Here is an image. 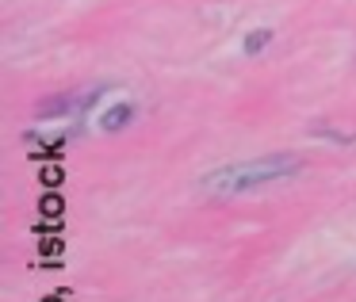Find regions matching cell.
Wrapping results in <instances>:
<instances>
[{
    "label": "cell",
    "mask_w": 356,
    "mask_h": 302,
    "mask_svg": "<svg viewBox=\"0 0 356 302\" xmlns=\"http://www.w3.org/2000/svg\"><path fill=\"white\" fill-rule=\"evenodd\" d=\"M302 172V161L291 153H268V157H253V161H238L215 169L203 176V192L207 195H245L257 187L280 184V180H291Z\"/></svg>",
    "instance_id": "1"
},
{
    "label": "cell",
    "mask_w": 356,
    "mask_h": 302,
    "mask_svg": "<svg viewBox=\"0 0 356 302\" xmlns=\"http://www.w3.org/2000/svg\"><path fill=\"white\" fill-rule=\"evenodd\" d=\"M100 96H104V88H96V92H88V96H58V100H47V103H42L39 115H42V119H50V115H73V111L92 108Z\"/></svg>",
    "instance_id": "2"
},
{
    "label": "cell",
    "mask_w": 356,
    "mask_h": 302,
    "mask_svg": "<svg viewBox=\"0 0 356 302\" xmlns=\"http://www.w3.org/2000/svg\"><path fill=\"white\" fill-rule=\"evenodd\" d=\"M131 119H134V108H131V103H115V108H111L108 115L100 119V126H104V131H123Z\"/></svg>",
    "instance_id": "3"
},
{
    "label": "cell",
    "mask_w": 356,
    "mask_h": 302,
    "mask_svg": "<svg viewBox=\"0 0 356 302\" xmlns=\"http://www.w3.org/2000/svg\"><path fill=\"white\" fill-rule=\"evenodd\" d=\"M272 39H276V35H272L268 27H257V31H249V35H245V42H241V47H245V54H261V50L268 47Z\"/></svg>",
    "instance_id": "4"
}]
</instances>
